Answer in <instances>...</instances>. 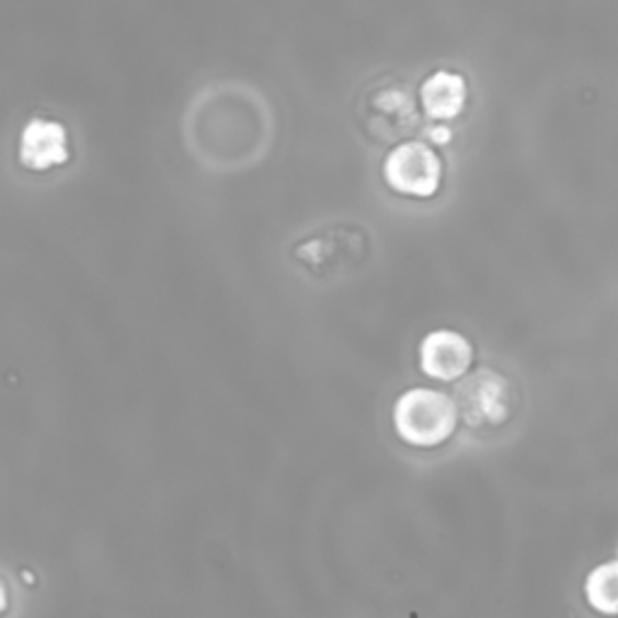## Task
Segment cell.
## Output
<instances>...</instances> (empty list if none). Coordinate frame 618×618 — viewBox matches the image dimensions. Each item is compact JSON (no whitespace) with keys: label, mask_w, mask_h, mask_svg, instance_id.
<instances>
[{"label":"cell","mask_w":618,"mask_h":618,"mask_svg":"<svg viewBox=\"0 0 618 618\" xmlns=\"http://www.w3.org/2000/svg\"><path fill=\"white\" fill-rule=\"evenodd\" d=\"M457 401L437 389L413 387L394 403V431L411 447H437L455 435Z\"/></svg>","instance_id":"obj_1"},{"label":"cell","mask_w":618,"mask_h":618,"mask_svg":"<svg viewBox=\"0 0 618 618\" xmlns=\"http://www.w3.org/2000/svg\"><path fill=\"white\" fill-rule=\"evenodd\" d=\"M457 409L471 431H497L515 419L519 397L510 379L493 370L481 367L469 375L457 389Z\"/></svg>","instance_id":"obj_2"},{"label":"cell","mask_w":618,"mask_h":618,"mask_svg":"<svg viewBox=\"0 0 618 618\" xmlns=\"http://www.w3.org/2000/svg\"><path fill=\"white\" fill-rule=\"evenodd\" d=\"M360 122L377 142H397L419 126V110L407 85L399 80H382L363 98Z\"/></svg>","instance_id":"obj_3"},{"label":"cell","mask_w":618,"mask_h":618,"mask_svg":"<svg viewBox=\"0 0 618 618\" xmlns=\"http://www.w3.org/2000/svg\"><path fill=\"white\" fill-rule=\"evenodd\" d=\"M385 184L401 196L433 198L443 186V160L423 140H403L382 162Z\"/></svg>","instance_id":"obj_4"},{"label":"cell","mask_w":618,"mask_h":618,"mask_svg":"<svg viewBox=\"0 0 618 618\" xmlns=\"http://www.w3.org/2000/svg\"><path fill=\"white\" fill-rule=\"evenodd\" d=\"M365 252H370V240L360 230L346 228L309 237L293 249L295 259L314 276H334V273L346 271L353 264H360Z\"/></svg>","instance_id":"obj_5"},{"label":"cell","mask_w":618,"mask_h":618,"mask_svg":"<svg viewBox=\"0 0 618 618\" xmlns=\"http://www.w3.org/2000/svg\"><path fill=\"white\" fill-rule=\"evenodd\" d=\"M18 154L22 168L30 172H49L70 160L68 130L61 122L46 116H34L22 126Z\"/></svg>","instance_id":"obj_6"},{"label":"cell","mask_w":618,"mask_h":618,"mask_svg":"<svg viewBox=\"0 0 618 618\" xmlns=\"http://www.w3.org/2000/svg\"><path fill=\"white\" fill-rule=\"evenodd\" d=\"M421 370L437 382H455L473 363L471 341L451 329H435L421 341Z\"/></svg>","instance_id":"obj_7"},{"label":"cell","mask_w":618,"mask_h":618,"mask_svg":"<svg viewBox=\"0 0 618 618\" xmlns=\"http://www.w3.org/2000/svg\"><path fill=\"white\" fill-rule=\"evenodd\" d=\"M419 98L423 112L435 122H451L467 110L469 85L467 78L455 70H435L421 82Z\"/></svg>","instance_id":"obj_8"},{"label":"cell","mask_w":618,"mask_h":618,"mask_svg":"<svg viewBox=\"0 0 618 618\" xmlns=\"http://www.w3.org/2000/svg\"><path fill=\"white\" fill-rule=\"evenodd\" d=\"M585 599L602 616H618V561L602 563L585 580Z\"/></svg>","instance_id":"obj_9"},{"label":"cell","mask_w":618,"mask_h":618,"mask_svg":"<svg viewBox=\"0 0 618 618\" xmlns=\"http://www.w3.org/2000/svg\"><path fill=\"white\" fill-rule=\"evenodd\" d=\"M431 134H433V140H437V142H449V136H451L447 128H433Z\"/></svg>","instance_id":"obj_10"}]
</instances>
